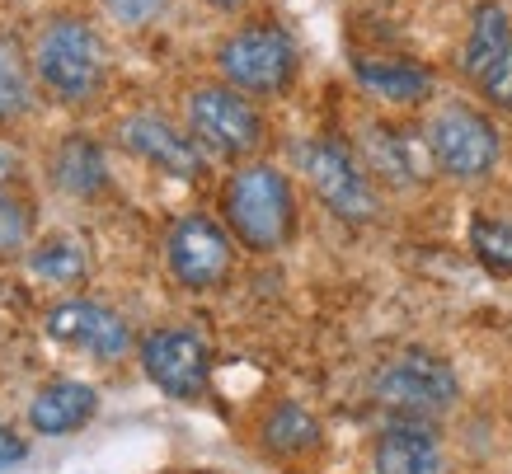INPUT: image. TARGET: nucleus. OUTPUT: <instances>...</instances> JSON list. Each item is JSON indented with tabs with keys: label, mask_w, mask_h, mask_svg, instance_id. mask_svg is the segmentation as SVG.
Masks as SVG:
<instances>
[{
	"label": "nucleus",
	"mask_w": 512,
	"mask_h": 474,
	"mask_svg": "<svg viewBox=\"0 0 512 474\" xmlns=\"http://www.w3.org/2000/svg\"><path fill=\"white\" fill-rule=\"evenodd\" d=\"M221 216L254 254H273L296 230V193L278 165H240L221 184Z\"/></svg>",
	"instance_id": "f257e3e1"
},
{
	"label": "nucleus",
	"mask_w": 512,
	"mask_h": 474,
	"mask_svg": "<svg viewBox=\"0 0 512 474\" xmlns=\"http://www.w3.org/2000/svg\"><path fill=\"white\" fill-rule=\"evenodd\" d=\"M33 76L43 80V90L62 104H90L104 85V47L99 33L76 15L47 19L33 47Z\"/></svg>",
	"instance_id": "f03ea898"
},
{
	"label": "nucleus",
	"mask_w": 512,
	"mask_h": 474,
	"mask_svg": "<svg viewBox=\"0 0 512 474\" xmlns=\"http://www.w3.org/2000/svg\"><path fill=\"white\" fill-rule=\"evenodd\" d=\"M217 71L249 99H273L296 80V43L282 24H245L217 47Z\"/></svg>",
	"instance_id": "7ed1b4c3"
},
{
	"label": "nucleus",
	"mask_w": 512,
	"mask_h": 474,
	"mask_svg": "<svg viewBox=\"0 0 512 474\" xmlns=\"http://www.w3.org/2000/svg\"><path fill=\"white\" fill-rule=\"evenodd\" d=\"M372 399L390 413L437 418L461 399V381H456L447 357H437L428 348H404L372 371Z\"/></svg>",
	"instance_id": "20e7f679"
},
{
	"label": "nucleus",
	"mask_w": 512,
	"mask_h": 474,
	"mask_svg": "<svg viewBox=\"0 0 512 474\" xmlns=\"http://www.w3.org/2000/svg\"><path fill=\"white\" fill-rule=\"evenodd\" d=\"M184 118H188V132L198 137L202 151L221 155V160H249L268 137L264 113L249 104V94H240L235 85H226V80H221V85L188 90Z\"/></svg>",
	"instance_id": "39448f33"
},
{
	"label": "nucleus",
	"mask_w": 512,
	"mask_h": 474,
	"mask_svg": "<svg viewBox=\"0 0 512 474\" xmlns=\"http://www.w3.org/2000/svg\"><path fill=\"white\" fill-rule=\"evenodd\" d=\"M423 141H428V155H433V169L456 179V184L489 179L498 169V155H503L498 127L470 104L437 108L428 118V127H423Z\"/></svg>",
	"instance_id": "423d86ee"
},
{
	"label": "nucleus",
	"mask_w": 512,
	"mask_h": 474,
	"mask_svg": "<svg viewBox=\"0 0 512 474\" xmlns=\"http://www.w3.org/2000/svg\"><path fill=\"white\" fill-rule=\"evenodd\" d=\"M296 160H301V169H306L315 198L325 202L339 221L362 226V221H372V216L381 212V193H376L372 169L362 165V160H357L343 141L311 137L301 151H296Z\"/></svg>",
	"instance_id": "0eeeda50"
},
{
	"label": "nucleus",
	"mask_w": 512,
	"mask_h": 474,
	"mask_svg": "<svg viewBox=\"0 0 512 474\" xmlns=\"http://www.w3.org/2000/svg\"><path fill=\"white\" fill-rule=\"evenodd\" d=\"M137 357H141L146 381L170 399L193 404V399H202L207 385H212V343H207L198 329H188V324H170V329L146 334Z\"/></svg>",
	"instance_id": "6e6552de"
},
{
	"label": "nucleus",
	"mask_w": 512,
	"mask_h": 474,
	"mask_svg": "<svg viewBox=\"0 0 512 474\" xmlns=\"http://www.w3.org/2000/svg\"><path fill=\"white\" fill-rule=\"evenodd\" d=\"M165 263L179 287L188 291H217L231 282V268H235V245L231 235L202 212H188L179 216L165 235Z\"/></svg>",
	"instance_id": "1a4fd4ad"
},
{
	"label": "nucleus",
	"mask_w": 512,
	"mask_h": 474,
	"mask_svg": "<svg viewBox=\"0 0 512 474\" xmlns=\"http://www.w3.org/2000/svg\"><path fill=\"white\" fill-rule=\"evenodd\" d=\"M461 71L480 90L484 104L512 113V19L498 0L475 5L466 52H461Z\"/></svg>",
	"instance_id": "9d476101"
},
{
	"label": "nucleus",
	"mask_w": 512,
	"mask_h": 474,
	"mask_svg": "<svg viewBox=\"0 0 512 474\" xmlns=\"http://www.w3.org/2000/svg\"><path fill=\"white\" fill-rule=\"evenodd\" d=\"M47 338L62 348L90 352L99 362H118L123 352H132V329L118 310L99 306V301H62L47 310Z\"/></svg>",
	"instance_id": "9b49d317"
},
{
	"label": "nucleus",
	"mask_w": 512,
	"mask_h": 474,
	"mask_svg": "<svg viewBox=\"0 0 512 474\" xmlns=\"http://www.w3.org/2000/svg\"><path fill=\"white\" fill-rule=\"evenodd\" d=\"M118 141L137 155L141 165L160 169V174H170V179H202V165H207V160H202L198 137L184 132V127H174L170 118H160V113H132V118H123Z\"/></svg>",
	"instance_id": "f8f14e48"
},
{
	"label": "nucleus",
	"mask_w": 512,
	"mask_h": 474,
	"mask_svg": "<svg viewBox=\"0 0 512 474\" xmlns=\"http://www.w3.org/2000/svg\"><path fill=\"white\" fill-rule=\"evenodd\" d=\"M442 437L428 418L414 413H390V423L372 442V474H442Z\"/></svg>",
	"instance_id": "ddd939ff"
},
{
	"label": "nucleus",
	"mask_w": 512,
	"mask_h": 474,
	"mask_svg": "<svg viewBox=\"0 0 512 474\" xmlns=\"http://www.w3.org/2000/svg\"><path fill=\"white\" fill-rule=\"evenodd\" d=\"M362 165L372 169V179L390 188H414L423 179V169L433 165L428 141L404 132L395 123H367L362 127Z\"/></svg>",
	"instance_id": "4468645a"
},
{
	"label": "nucleus",
	"mask_w": 512,
	"mask_h": 474,
	"mask_svg": "<svg viewBox=\"0 0 512 474\" xmlns=\"http://www.w3.org/2000/svg\"><path fill=\"white\" fill-rule=\"evenodd\" d=\"M99 413V390L85 381H52L43 385L29 404V428L43 437H66L80 432Z\"/></svg>",
	"instance_id": "2eb2a0df"
},
{
	"label": "nucleus",
	"mask_w": 512,
	"mask_h": 474,
	"mask_svg": "<svg viewBox=\"0 0 512 474\" xmlns=\"http://www.w3.org/2000/svg\"><path fill=\"white\" fill-rule=\"evenodd\" d=\"M353 80L381 104H423L433 94V71L404 57H353Z\"/></svg>",
	"instance_id": "dca6fc26"
},
{
	"label": "nucleus",
	"mask_w": 512,
	"mask_h": 474,
	"mask_svg": "<svg viewBox=\"0 0 512 474\" xmlns=\"http://www.w3.org/2000/svg\"><path fill=\"white\" fill-rule=\"evenodd\" d=\"M259 442H264L268 456H278V460H306L325 446V428H320V418H315L306 404L282 399V404H273V409L264 413Z\"/></svg>",
	"instance_id": "f3484780"
},
{
	"label": "nucleus",
	"mask_w": 512,
	"mask_h": 474,
	"mask_svg": "<svg viewBox=\"0 0 512 474\" xmlns=\"http://www.w3.org/2000/svg\"><path fill=\"white\" fill-rule=\"evenodd\" d=\"M52 184L62 188L66 198L90 202L99 193H109V160H104V146L94 137H66L52 155Z\"/></svg>",
	"instance_id": "a211bd4d"
},
{
	"label": "nucleus",
	"mask_w": 512,
	"mask_h": 474,
	"mask_svg": "<svg viewBox=\"0 0 512 474\" xmlns=\"http://www.w3.org/2000/svg\"><path fill=\"white\" fill-rule=\"evenodd\" d=\"M33 108V62L24 57V43L0 29V127L19 123Z\"/></svg>",
	"instance_id": "6ab92c4d"
},
{
	"label": "nucleus",
	"mask_w": 512,
	"mask_h": 474,
	"mask_svg": "<svg viewBox=\"0 0 512 474\" xmlns=\"http://www.w3.org/2000/svg\"><path fill=\"white\" fill-rule=\"evenodd\" d=\"M29 273L43 277V282H57V287L85 282V273H90L85 245H80V240H71V235H47L43 245L29 249Z\"/></svg>",
	"instance_id": "aec40b11"
},
{
	"label": "nucleus",
	"mask_w": 512,
	"mask_h": 474,
	"mask_svg": "<svg viewBox=\"0 0 512 474\" xmlns=\"http://www.w3.org/2000/svg\"><path fill=\"white\" fill-rule=\"evenodd\" d=\"M470 254L494 277H512V221L480 212L470 221Z\"/></svg>",
	"instance_id": "412c9836"
},
{
	"label": "nucleus",
	"mask_w": 512,
	"mask_h": 474,
	"mask_svg": "<svg viewBox=\"0 0 512 474\" xmlns=\"http://www.w3.org/2000/svg\"><path fill=\"white\" fill-rule=\"evenodd\" d=\"M29 245V207L0 193V259Z\"/></svg>",
	"instance_id": "4be33fe9"
},
{
	"label": "nucleus",
	"mask_w": 512,
	"mask_h": 474,
	"mask_svg": "<svg viewBox=\"0 0 512 474\" xmlns=\"http://www.w3.org/2000/svg\"><path fill=\"white\" fill-rule=\"evenodd\" d=\"M165 5H170V0H104V10H109L118 24H127V29H146L151 19L165 15Z\"/></svg>",
	"instance_id": "5701e85b"
},
{
	"label": "nucleus",
	"mask_w": 512,
	"mask_h": 474,
	"mask_svg": "<svg viewBox=\"0 0 512 474\" xmlns=\"http://www.w3.org/2000/svg\"><path fill=\"white\" fill-rule=\"evenodd\" d=\"M24 451H29V446L19 442L15 432L0 428V470H5V465H19V460H24Z\"/></svg>",
	"instance_id": "b1692460"
},
{
	"label": "nucleus",
	"mask_w": 512,
	"mask_h": 474,
	"mask_svg": "<svg viewBox=\"0 0 512 474\" xmlns=\"http://www.w3.org/2000/svg\"><path fill=\"white\" fill-rule=\"evenodd\" d=\"M15 155L5 151V146H0V193H5V184H10V179H15Z\"/></svg>",
	"instance_id": "393cba45"
},
{
	"label": "nucleus",
	"mask_w": 512,
	"mask_h": 474,
	"mask_svg": "<svg viewBox=\"0 0 512 474\" xmlns=\"http://www.w3.org/2000/svg\"><path fill=\"white\" fill-rule=\"evenodd\" d=\"M202 5H212V10H240V5H249V0H202Z\"/></svg>",
	"instance_id": "a878e982"
}]
</instances>
